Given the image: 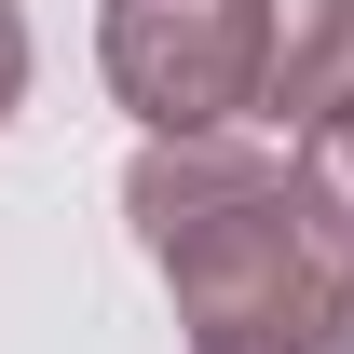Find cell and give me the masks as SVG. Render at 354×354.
Segmentation results:
<instances>
[]
</instances>
